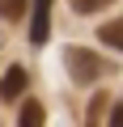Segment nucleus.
I'll list each match as a JSON object with an SVG mask.
<instances>
[{
  "label": "nucleus",
  "mask_w": 123,
  "mask_h": 127,
  "mask_svg": "<svg viewBox=\"0 0 123 127\" xmlns=\"http://www.w3.org/2000/svg\"><path fill=\"white\" fill-rule=\"evenodd\" d=\"M64 64H68V72H72L77 85H93V81L102 76V59H98L93 51H85V47H68V51H64Z\"/></svg>",
  "instance_id": "nucleus-1"
},
{
  "label": "nucleus",
  "mask_w": 123,
  "mask_h": 127,
  "mask_svg": "<svg viewBox=\"0 0 123 127\" xmlns=\"http://www.w3.org/2000/svg\"><path fill=\"white\" fill-rule=\"evenodd\" d=\"M51 34V0H34V17H30V42L42 47Z\"/></svg>",
  "instance_id": "nucleus-2"
},
{
  "label": "nucleus",
  "mask_w": 123,
  "mask_h": 127,
  "mask_svg": "<svg viewBox=\"0 0 123 127\" xmlns=\"http://www.w3.org/2000/svg\"><path fill=\"white\" fill-rule=\"evenodd\" d=\"M26 85H30L26 68H9L4 76H0V97H4V102H13V97H21V93H26Z\"/></svg>",
  "instance_id": "nucleus-3"
},
{
  "label": "nucleus",
  "mask_w": 123,
  "mask_h": 127,
  "mask_svg": "<svg viewBox=\"0 0 123 127\" xmlns=\"http://www.w3.org/2000/svg\"><path fill=\"white\" fill-rule=\"evenodd\" d=\"M17 127H42V102L26 97V102H21V119H17Z\"/></svg>",
  "instance_id": "nucleus-4"
},
{
  "label": "nucleus",
  "mask_w": 123,
  "mask_h": 127,
  "mask_svg": "<svg viewBox=\"0 0 123 127\" xmlns=\"http://www.w3.org/2000/svg\"><path fill=\"white\" fill-rule=\"evenodd\" d=\"M98 38H102L106 47H115V51H123V21H106V26L98 30Z\"/></svg>",
  "instance_id": "nucleus-5"
},
{
  "label": "nucleus",
  "mask_w": 123,
  "mask_h": 127,
  "mask_svg": "<svg viewBox=\"0 0 123 127\" xmlns=\"http://www.w3.org/2000/svg\"><path fill=\"white\" fill-rule=\"evenodd\" d=\"M26 13V0H0V17H4V21H17Z\"/></svg>",
  "instance_id": "nucleus-6"
},
{
  "label": "nucleus",
  "mask_w": 123,
  "mask_h": 127,
  "mask_svg": "<svg viewBox=\"0 0 123 127\" xmlns=\"http://www.w3.org/2000/svg\"><path fill=\"white\" fill-rule=\"evenodd\" d=\"M102 110H106V93H98V97L89 102V114H85V127H98V119H102Z\"/></svg>",
  "instance_id": "nucleus-7"
},
{
  "label": "nucleus",
  "mask_w": 123,
  "mask_h": 127,
  "mask_svg": "<svg viewBox=\"0 0 123 127\" xmlns=\"http://www.w3.org/2000/svg\"><path fill=\"white\" fill-rule=\"evenodd\" d=\"M68 4L77 9V13H98V9H106L110 0H68Z\"/></svg>",
  "instance_id": "nucleus-8"
},
{
  "label": "nucleus",
  "mask_w": 123,
  "mask_h": 127,
  "mask_svg": "<svg viewBox=\"0 0 123 127\" xmlns=\"http://www.w3.org/2000/svg\"><path fill=\"white\" fill-rule=\"evenodd\" d=\"M106 127H123V106H115V110H110V123H106Z\"/></svg>",
  "instance_id": "nucleus-9"
}]
</instances>
